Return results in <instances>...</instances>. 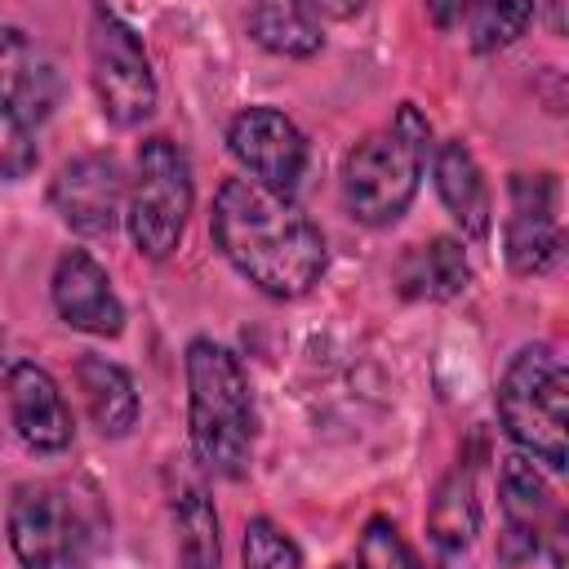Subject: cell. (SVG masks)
<instances>
[{"instance_id":"cell-4","label":"cell","mask_w":569,"mask_h":569,"mask_svg":"<svg viewBox=\"0 0 569 569\" xmlns=\"http://www.w3.org/2000/svg\"><path fill=\"white\" fill-rule=\"evenodd\" d=\"M427 151H431V120L413 102H400L391 124L360 138L342 160V204H347V213L365 227L396 222L409 209V200L418 196Z\"/></svg>"},{"instance_id":"cell-23","label":"cell","mask_w":569,"mask_h":569,"mask_svg":"<svg viewBox=\"0 0 569 569\" xmlns=\"http://www.w3.org/2000/svg\"><path fill=\"white\" fill-rule=\"evenodd\" d=\"M356 565L360 569H422L413 547L400 538V529L387 516H373L356 542Z\"/></svg>"},{"instance_id":"cell-16","label":"cell","mask_w":569,"mask_h":569,"mask_svg":"<svg viewBox=\"0 0 569 569\" xmlns=\"http://www.w3.org/2000/svg\"><path fill=\"white\" fill-rule=\"evenodd\" d=\"M76 391L84 400L89 422L107 440H120V436L133 431V422H138V387H133V378L116 360L84 351L76 360Z\"/></svg>"},{"instance_id":"cell-3","label":"cell","mask_w":569,"mask_h":569,"mask_svg":"<svg viewBox=\"0 0 569 569\" xmlns=\"http://www.w3.org/2000/svg\"><path fill=\"white\" fill-rule=\"evenodd\" d=\"M253 391L231 347L213 338L187 342V440L200 471L240 480L253 462Z\"/></svg>"},{"instance_id":"cell-13","label":"cell","mask_w":569,"mask_h":569,"mask_svg":"<svg viewBox=\"0 0 569 569\" xmlns=\"http://www.w3.org/2000/svg\"><path fill=\"white\" fill-rule=\"evenodd\" d=\"M58 67L53 58L13 22H0V111L18 124H40L58 107Z\"/></svg>"},{"instance_id":"cell-15","label":"cell","mask_w":569,"mask_h":569,"mask_svg":"<svg viewBox=\"0 0 569 569\" xmlns=\"http://www.w3.org/2000/svg\"><path fill=\"white\" fill-rule=\"evenodd\" d=\"M431 173H436L440 204L462 227V236L467 240H485L489 227H493V196H489V182H485L471 147L462 138L440 142L436 156H431Z\"/></svg>"},{"instance_id":"cell-14","label":"cell","mask_w":569,"mask_h":569,"mask_svg":"<svg viewBox=\"0 0 569 569\" xmlns=\"http://www.w3.org/2000/svg\"><path fill=\"white\" fill-rule=\"evenodd\" d=\"M498 498H502V520H507V538H502V560L516 565L525 556L538 551L542 529H560V511L556 498L547 489V480L538 476V467L525 453H507L498 467Z\"/></svg>"},{"instance_id":"cell-6","label":"cell","mask_w":569,"mask_h":569,"mask_svg":"<svg viewBox=\"0 0 569 569\" xmlns=\"http://www.w3.org/2000/svg\"><path fill=\"white\" fill-rule=\"evenodd\" d=\"M191 204H196V182L182 147L164 133L142 138L133 156V178L124 191V222H129L133 249L151 262H164L187 231Z\"/></svg>"},{"instance_id":"cell-11","label":"cell","mask_w":569,"mask_h":569,"mask_svg":"<svg viewBox=\"0 0 569 569\" xmlns=\"http://www.w3.org/2000/svg\"><path fill=\"white\" fill-rule=\"evenodd\" d=\"M49 293H53V311H58L71 329H80V333L116 338V333L124 329V302H120V293L111 289L107 267H102L89 249H62V253H58Z\"/></svg>"},{"instance_id":"cell-9","label":"cell","mask_w":569,"mask_h":569,"mask_svg":"<svg viewBox=\"0 0 569 569\" xmlns=\"http://www.w3.org/2000/svg\"><path fill=\"white\" fill-rule=\"evenodd\" d=\"M511 213L502 227L507 267L516 276H542L560 258V187L551 173H516L511 187Z\"/></svg>"},{"instance_id":"cell-21","label":"cell","mask_w":569,"mask_h":569,"mask_svg":"<svg viewBox=\"0 0 569 569\" xmlns=\"http://www.w3.org/2000/svg\"><path fill=\"white\" fill-rule=\"evenodd\" d=\"M462 22H467V36H471V49L489 53V49L511 44L533 22V4H471L462 13Z\"/></svg>"},{"instance_id":"cell-12","label":"cell","mask_w":569,"mask_h":569,"mask_svg":"<svg viewBox=\"0 0 569 569\" xmlns=\"http://www.w3.org/2000/svg\"><path fill=\"white\" fill-rule=\"evenodd\" d=\"M4 396H9V422H13V431H18V440L27 449H36V453H62L71 445V436H76L71 405H67V396L53 382L49 369H40L36 360L9 365Z\"/></svg>"},{"instance_id":"cell-25","label":"cell","mask_w":569,"mask_h":569,"mask_svg":"<svg viewBox=\"0 0 569 569\" xmlns=\"http://www.w3.org/2000/svg\"><path fill=\"white\" fill-rule=\"evenodd\" d=\"M4 378H9V365H4V342H0V387H4Z\"/></svg>"},{"instance_id":"cell-2","label":"cell","mask_w":569,"mask_h":569,"mask_svg":"<svg viewBox=\"0 0 569 569\" xmlns=\"http://www.w3.org/2000/svg\"><path fill=\"white\" fill-rule=\"evenodd\" d=\"M107 533L111 511L84 476L27 480L9 498V547L22 569H89Z\"/></svg>"},{"instance_id":"cell-20","label":"cell","mask_w":569,"mask_h":569,"mask_svg":"<svg viewBox=\"0 0 569 569\" xmlns=\"http://www.w3.org/2000/svg\"><path fill=\"white\" fill-rule=\"evenodd\" d=\"M249 36L280 58H311L325 44L320 22L307 13V4H253L249 9Z\"/></svg>"},{"instance_id":"cell-18","label":"cell","mask_w":569,"mask_h":569,"mask_svg":"<svg viewBox=\"0 0 569 569\" xmlns=\"http://www.w3.org/2000/svg\"><path fill=\"white\" fill-rule=\"evenodd\" d=\"M427 533L440 556H462L480 533V498H476V467L462 458L436 485L427 507Z\"/></svg>"},{"instance_id":"cell-8","label":"cell","mask_w":569,"mask_h":569,"mask_svg":"<svg viewBox=\"0 0 569 569\" xmlns=\"http://www.w3.org/2000/svg\"><path fill=\"white\" fill-rule=\"evenodd\" d=\"M227 151L249 173V182H258L276 196H293V187L307 169V138L276 107H244L227 124Z\"/></svg>"},{"instance_id":"cell-19","label":"cell","mask_w":569,"mask_h":569,"mask_svg":"<svg viewBox=\"0 0 569 569\" xmlns=\"http://www.w3.org/2000/svg\"><path fill=\"white\" fill-rule=\"evenodd\" d=\"M173 529H178V569H218V511L204 485L182 480L173 493Z\"/></svg>"},{"instance_id":"cell-5","label":"cell","mask_w":569,"mask_h":569,"mask_svg":"<svg viewBox=\"0 0 569 569\" xmlns=\"http://www.w3.org/2000/svg\"><path fill=\"white\" fill-rule=\"evenodd\" d=\"M569 373L551 347H520L498 378V422L525 458L569 467Z\"/></svg>"},{"instance_id":"cell-1","label":"cell","mask_w":569,"mask_h":569,"mask_svg":"<svg viewBox=\"0 0 569 569\" xmlns=\"http://www.w3.org/2000/svg\"><path fill=\"white\" fill-rule=\"evenodd\" d=\"M209 236L222 258L267 298L293 302L325 276L329 249L320 227L293 196H276L249 178H227L213 196Z\"/></svg>"},{"instance_id":"cell-10","label":"cell","mask_w":569,"mask_h":569,"mask_svg":"<svg viewBox=\"0 0 569 569\" xmlns=\"http://www.w3.org/2000/svg\"><path fill=\"white\" fill-rule=\"evenodd\" d=\"M49 204L76 236H107L120 222L124 204V173L116 156L89 151L67 160L49 187Z\"/></svg>"},{"instance_id":"cell-7","label":"cell","mask_w":569,"mask_h":569,"mask_svg":"<svg viewBox=\"0 0 569 569\" xmlns=\"http://www.w3.org/2000/svg\"><path fill=\"white\" fill-rule=\"evenodd\" d=\"M89 80L102 116L120 129H133L156 111V71L142 36L102 4L89 9Z\"/></svg>"},{"instance_id":"cell-22","label":"cell","mask_w":569,"mask_h":569,"mask_svg":"<svg viewBox=\"0 0 569 569\" xmlns=\"http://www.w3.org/2000/svg\"><path fill=\"white\" fill-rule=\"evenodd\" d=\"M240 560H244V569H302L298 542H293L280 525H271L267 516H253V520L244 525Z\"/></svg>"},{"instance_id":"cell-17","label":"cell","mask_w":569,"mask_h":569,"mask_svg":"<svg viewBox=\"0 0 569 569\" xmlns=\"http://www.w3.org/2000/svg\"><path fill=\"white\" fill-rule=\"evenodd\" d=\"M467 280H471V262L453 236H436L427 244H413L396 262V284L405 298L445 302V298H458L467 289Z\"/></svg>"},{"instance_id":"cell-24","label":"cell","mask_w":569,"mask_h":569,"mask_svg":"<svg viewBox=\"0 0 569 569\" xmlns=\"http://www.w3.org/2000/svg\"><path fill=\"white\" fill-rule=\"evenodd\" d=\"M36 142H31V129L18 124L13 116L0 111V182H18L36 169Z\"/></svg>"}]
</instances>
